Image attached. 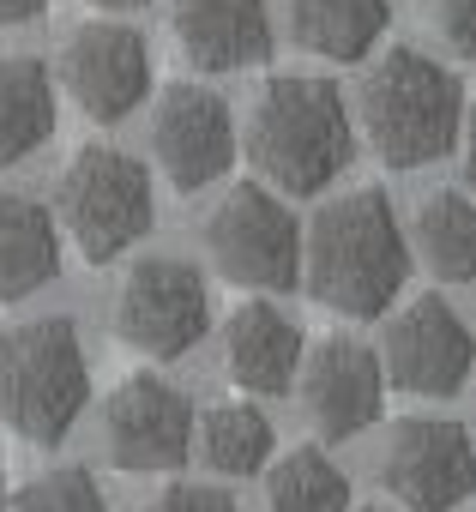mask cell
Returning a JSON list of instances; mask_svg holds the SVG:
<instances>
[{"label":"cell","mask_w":476,"mask_h":512,"mask_svg":"<svg viewBox=\"0 0 476 512\" xmlns=\"http://www.w3.org/2000/svg\"><path fill=\"white\" fill-rule=\"evenodd\" d=\"M157 217V193H151V169L115 145H85L55 187V223L67 241H79V253L91 266H109L115 253H127Z\"/></svg>","instance_id":"5"},{"label":"cell","mask_w":476,"mask_h":512,"mask_svg":"<svg viewBox=\"0 0 476 512\" xmlns=\"http://www.w3.org/2000/svg\"><path fill=\"white\" fill-rule=\"evenodd\" d=\"M464 139V181L476 187V109H470V133H458Z\"/></svg>","instance_id":"26"},{"label":"cell","mask_w":476,"mask_h":512,"mask_svg":"<svg viewBox=\"0 0 476 512\" xmlns=\"http://www.w3.org/2000/svg\"><path fill=\"white\" fill-rule=\"evenodd\" d=\"M248 157L284 193H326L356 157V121L326 79H272L248 115Z\"/></svg>","instance_id":"2"},{"label":"cell","mask_w":476,"mask_h":512,"mask_svg":"<svg viewBox=\"0 0 476 512\" xmlns=\"http://www.w3.org/2000/svg\"><path fill=\"white\" fill-rule=\"evenodd\" d=\"M103 446L121 470H175L193 446V404L163 374H127L103 404Z\"/></svg>","instance_id":"10"},{"label":"cell","mask_w":476,"mask_h":512,"mask_svg":"<svg viewBox=\"0 0 476 512\" xmlns=\"http://www.w3.org/2000/svg\"><path fill=\"white\" fill-rule=\"evenodd\" d=\"M145 512H235V494L211 482H169Z\"/></svg>","instance_id":"23"},{"label":"cell","mask_w":476,"mask_h":512,"mask_svg":"<svg viewBox=\"0 0 476 512\" xmlns=\"http://www.w3.org/2000/svg\"><path fill=\"white\" fill-rule=\"evenodd\" d=\"M302 278L308 296L344 320H374L410 278V247L398 211L380 187L332 199L302 235Z\"/></svg>","instance_id":"1"},{"label":"cell","mask_w":476,"mask_h":512,"mask_svg":"<svg viewBox=\"0 0 476 512\" xmlns=\"http://www.w3.org/2000/svg\"><path fill=\"white\" fill-rule=\"evenodd\" d=\"M61 79H67V97L97 121V127H115L127 121L145 97H151V43L133 31V25H115V19H91L67 37L61 49Z\"/></svg>","instance_id":"9"},{"label":"cell","mask_w":476,"mask_h":512,"mask_svg":"<svg viewBox=\"0 0 476 512\" xmlns=\"http://www.w3.org/2000/svg\"><path fill=\"white\" fill-rule=\"evenodd\" d=\"M43 7H49V0H0V31H13V25H31Z\"/></svg>","instance_id":"25"},{"label":"cell","mask_w":476,"mask_h":512,"mask_svg":"<svg viewBox=\"0 0 476 512\" xmlns=\"http://www.w3.org/2000/svg\"><path fill=\"white\" fill-rule=\"evenodd\" d=\"M55 73L37 55H0V169L25 163L55 139Z\"/></svg>","instance_id":"17"},{"label":"cell","mask_w":476,"mask_h":512,"mask_svg":"<svg viewBox=\"0 0 476 512\" xmlns=\"http://www.w3.org/2000/svg\"><path fill=\"white\" fill-rule=\"evenodd\" d=\"M61 278V223L31 193H0V302H25Z\"/></svg>","instance_id":"16"},{"label":"cell","mask_w":476,"mask_h":512,"mask_svg":"<svg viewBox=\"0 0 476 512\" xmlns=\"http://www.w3.org/2000/svg\"><path fill=\"white\" fill-rule=\"evenodd\" d=\"M151 151H157L163 175H169L181 193L223 181L229 163H235V121H229L223 97H217L211 85H175V91L157 103Z\"/></svg>","instance_id":"12"},{"label":"cell","mask_w":476,"mask_h":512,"mask_svg":"<svg viewBox=\"0 0 476 512\" xmlns=\"http://www.w3.org/2000/svg\"><path fill=\"white\" fill-rule=\"evenodd\" d=\"M13 512H109V500L85 470H49L13 500Z\"/></svg>","instance_id":"22"},{"label":"cell","mask_w":476,"mask_h":512,"mask_svg":"<svg viewBox=\"0 0 476 512\" xmlns=\"http://www.w3.org/2000/svg\"><path fill=\"white\" fill-rule=\"evenodd\" d=\"M0 506H7V458H0Z\"/></svg>","instance_id":"28"},{"label":"cell","mask_w":476,"mask_h":512,"mask_svg":"<svg viewBox=\"0 0 476 512\" xmlns=\"http://www.w3.org/2000/svg\"><path fill=\"white\" fill-rule=\"evenodd\" d=\"M211 332V290L187 260H139L115 296V338L145 362H175Z\"/></svg>","instance_id":"7"},{"label":"cell","mask_w":476,"mask_h":512,"mask_svg":"<svg viewBox=\"0 0 476 512\" xmlns=\"http://www.w3.org/2000/svg\"><path fill=\"white\" fill-rule=\"evenodd\" d=\"M380 482L410 512H452L476 494V446L452 416H410L380 452Z\"/></svg>","instance_id":"8"},{"label":"cell","mask_w":476,"mask_h":512,"mask_svg":"<svg viewBox=\"0 0 476 512\" xmlns=\"http://www.w3.org/2000/svg\"><path fill=\"white\" fill-rule=\"evenodd\" d=\"M266 512H350V482L320 446H296L266 476Z\"/></svg>","instance_id":"21"},{"label":"cell","mask_w":476,"mask_h":512,"mask_svg":"<svg viewBox=\"0 0 476 512\" xmlns=\"http://www.w3.org/2000/svg\"><path fill=\"white\" fill-rule=\"evenodd\" d=\"M205 247L223 278L248 290H296L302 284V223L266 187H229L205 217Z\"/></svg>","instance_id":"6"},{"label":"cell","mask_w":476,"mask_h":512,"mask_svg":"<svg viewBox=\"0 0 476 512\" xmlns=\"http://www.w3.org/2000/svg\"><path fill=\"white\" fill-rule=\"evenodd\" d=\"M175 37L193 67L242 73L272 55V13L266 0H175Z\"/></svg>","instance_id":"14"},{"label":"cell","mask_w":476,"mask_h":512,"mask_svg":"<svg viewBox=\"0 0 476 512\" xmlns=\"http://www.w3.org/2000/svg\"><path fill=\"white\" fill-rule=\"evenodd\" d=\"M440 37L464 61H476V0H440Z\"/></svg>","instance_id":"24"},{"label":"cell","mask_w":476,"mask_h":512,"mask_svg":"<svg viewBox=\"0 0 476 512\" xmlns=\"http://www.w3.org/2000/svg\"><path fill=\"white\" fill-rule=\"evenodd\" d=\"M392 25L386 0H290V37L320 61H362Z\"/></svg>","instance_id":"18"},{"label":"cell","mask_w":476,"mask_h":512,"mask_svg":"<svg viewBox=\"0 0 476 512\" xmlns=\"http://www.w3.org/2000/svg\"><path fill=\"white\" fill-rule=\"evenodd\" d=\"M91 7H103V13H139L145 0H91Z\"/></svg>","instance_id":"27"},{"label":"cell","mask_w":476,"mask_h":512,"mask_svg":"<svg viewBox=\"0 0 476 512\" xmlns=\"http://www.w3.org/2000/svg\"><path fill=\"white\" fill-rule=\"evenodd\" d=\"M223 362H229L235 386H248L260 398H278V392L296 386L302 326L278 302H242L229 314V332H223Z\"/></svg>","instance_id":"15"},{"label":"cell","mask_w":476,"mask_h":512,"mask_svg":"<svg viewBox=\"0 0 476 512\" xmlns=\"http://www.w3.org/2000/svg\"><path fill=\"white\" fill-rule=\"evenodd\" d=\"M386 380H398L416 398H452L470 368H476V338L452 314L446 296H416L392 326H386Z\"/></svg>","instance_id":"11"},{"label":"cell","mask_w":476,"mask_h":512,"mask_svg":"<svg viewBox=\"0 0 476 512\" xmlns=\"http://www.w3.org/2000/svg\"><path fill=\"white\" fill-rule=\"evenodd\" d=\"M362 121H368L374 151L392 169H422V163H440L458 145V133H464V91L422 49H392L374 67L368 91H362Z\"/></svg>","instance_id":"4"},{"label":"cell","mask_w":476,"mask_h":512,"mask_svg":"<svg viewBox=\"0 0 476 512\" xmlns=\"http://www.w3.org/2000/svg\"><path fill=\"white\" fill-rule=\"evenodd\" d=\"M296 374H302L308 422L326 440H350L368 422H380V410H386V368L362 338H326L308 356V368H296Z\"/></svg>","instance_id":"13"},{"label":"cell","mask_w":476,"mask_h":512,"mask_svg":"<svg viewBox=\"0 0 476 512\" xmlns=\"http://www.w3.org/2000/svg\"><path fill=\"white\" fill-rule=\"evenodd\" d=\"M416 247L434 278L470 284L476 278V199L464 193H434L416 211Z\"/></svg>","instance_id":"20"},{"label":"cell","mask_w":476,"mask_h":512,"mask_svg":"<svg viewBox=\"0 0 476 512\" xmlns=\"http://www.w3.org/2000/svg\"><path fill=\"white\" fill-rule=\"evenodd\" d=\"M91 398V362L73 320H31L0 338V416L31 446H61Z\"/></svg>","instance_id":"3"},{"label":"cell","mask_w":476,"mask_h":512,"mask_svg":"<svg viewBox=\"0 0 476 512\" xmlns=\"http://www.w3.org/2000/svg\"><path fill=\"white\" fill-rule=\"evenodd\" d=\"M193 434H199V452H205V464L217 476H254L272 458V422H266V410L242 404V398L211 404Z\"/></svg>","instance_id":"19"}]
</instances>
